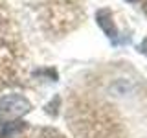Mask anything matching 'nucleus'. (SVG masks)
<instances>
[{
    "label": "nucleus",
    "instance_id": "nucleus-1",
    "mask_svg": "<svg viewBox=\"0 0 147 138\" xmlns=\"http://www.w3.org/2000/svg\"><path fill=\"white\" fill-rule=\"evenodd\" d=\"M31 110V103L20 94H7L0 98V123L15 122Z\"/></svg>",
    "mask_w": 147,
    "mask_h": 138
},
{
    "label": "nucleus",
    "instance_id": "nucleus-2",
    "mask_svg": "<svg viewBox=\"0 0 147 138\" xmlns=\"http://www.w3.org/2000/svg\"><path fill=\"white\" fill-rule=\"evenodd\" d=\"M96 20H98L99 28L103 30V33L110 39V43H112V44H118L119 39H118L116 24H114V20H112V13H110L109 9H99V11L96 13Z\"/></svg>",
    "mask_w": 147,
    "mask_h": 138
},
{
    "label": "nucleus",
    "instance_id": "nucleus-3",
    "mask_svg": "<svg viewBox=\"0 0 147 138\" xmlns=\"http://www.w3.org/2000/svg\"><path fill=\"white\" fill-rule=\"evenodd\" d=\"M24 129H26V123L20 122V120L4 122V123H0V138H13V136L20 135Z\"/></svg>",
    "mask_w": 147,
    "mask_h": 138
},
{
    "label": "nucleus",
    "instance_id": "nucleus-4",
    "mask_svg": "<svg viewBox=\"0 0 147 138\" xmlns=\"http://www.w3.org/2000/svg\"><path fill=\"white\" fill-rule=\"evenodd\" d=\"M138 50H140L142 53H145V55H147V39H144V41L140 43V46H138Z\"/></svg>",
    "mask_w": 147,
    "mask_h": 138
},
{
    "label": "nucleus",
    "instance_id": "nucleus-5",
    "mask_svg": "<svg viewBox=\"0 0 147 138\" xmlns=\"http://www.w3.org/2000/svg\"><path fill=\"white\" fill-rule=\"evenodd\" d=\"M144 11L147 13V0H145V2H144Z\"/></svg>",
    "mask_w": 147,
    "mask_h": 138
},
{
    "label": "nucleus",
    "instance_id": "nucleus-6",
    "mask_svg": "<svg viewBox=\"0 0 147 138\" xmlns=\"http://www.w3.org/2000/svg\"><path fill=\"white\" fill-rule=\"evenodd\" d=\"M127 2H138V0H127Z\"/></svg>",
    "mask_w": 147,
    "mask_h": 138
}]
</instances>
